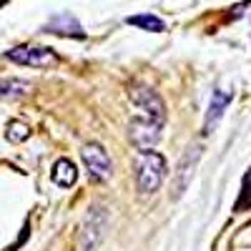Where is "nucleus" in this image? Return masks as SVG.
Wrapping results in <instances>:
<instances>
[{
    "mask_svg": "<svg viewBox=\"0 0 251 251\" xmlns=\"http://www.w3.org/2000/svg\"><path fill=\"white\" fill-rule=\"evenodd\" d=\"M133 169H136V188H138V194H146V196L158 191L161 183L166 181V176H169V163H166V158L151 149H141Z\"/></svg>",
    "mask_w": 251,
    "mask_h": 251,
    "instance_id": "1",
    "label": "nucleus"
},
{
    "mask_svg": "<svg viewBox=\"0 0 251 251\" xmlns=\"http://www.w3.org/2000/svg\"><path fill=\"white\" fill-rule=\"evenodd\" d=\"M108 228V211L103 206H91L80 224V251H98Z\"/></svg>",
    "mask_w": 251,
    "mask_h": 251,
    "instance_id": "2",
    "label": "nucleus"
},
{
    "mask_svg": "<svg viewBox=\"0 0 251 251\" xmlns=\"http://www.w3.org/2000/svg\"><path fill=\"white\" fill-rule=\"evenodd\" d=\"M8 60L18 63V66H30V68H53L58 66V53L50 48H30V46H20V48H10L5 53Z\"/></svg>",
    "mask_w": 251,
    "mask_h": 251,
    "instance_id": "3",
    "label": "nucleus"
},
{
    "mask_svg": "<svg viewBox=\"0 0 251 251\" xmlns=\"http://www.w3.org/2000/svg\"><path fill=\"white\" fill-rule=\"evenodd\" d=\"M80 156H83V163L88 169V176L93 181H108L111 174H113V163H111V156L106 153L100 143H86L80 149Z\"/></svg>",
    "mask_w": 251,
    "mask_h": 251,
    "instance_id": "4",
    "label": "nucleus"
},
{
    "mask_svg": "<svg viewBox=\"0 0 251 251\" xmlns=\"http://www.w3.org/2000/svg\"><path fill=\"white\" fill-rule=\"evenodd\" d=\"M163 133V121H156V118H136L131 121L128 126V138L136 149H151V146L161 138Z\"/></svg>",
    "mask_w": 251,
    "mask_h": 251,
    "instance_id": "5",
    "label": "nucleus"
},
{
    "mask_svg": "<svg viewBox=\"0 0 251 251\" xmlns=\"http://www.w3.org/2000/svg\"><path fill=\"white\" fill-rule=\"evenodd\" d=\"M131 100L146 113V118H156V121L166 123V103L156 91L146 88V86H136V88H131Z\"/></svg>",
    "mask_w": 251,
    "mask_h": 251,
    "instance_id": "6",
    "label": "nucleus"
},
{
    "mask_svg": "<svg viewBox=\"0 0 251 251\" xmlns=\"http://www.w3.org/2000/svg\"><path fill=\"white\" fill-rule=\"evenodd\" d=\"M43 33H55V35H63V38H86V30L78 20L71 15V13H58L50 18V23L43 28Z\"/></svg>",
    "mask_w": 251,
    "mask_h": 251,
    "instance_id": "7",
    "label": "nucleus"
},
{
    "mask_svg": "<svg viewBox=\"0 0 251 251\" xmlns=\"http://www.w3.org/2000/svg\"><path fill=\"white\" fill-rule=\"evenodd\" d=\"M228 100H231V93H226V91H224V93H221V91L214 93L211 103H208L206 118H203V133H214L216 123L221 121V116H224V111H226V106H228Z\"/></svg>",
    "mask_w": 251,
    "mask_h": 251,
    "instance_id": "8",
    "label": "nucleus"
},
{
    "mask_svg": "<svg viewBox=\"0 0 251 251\" xmlns=\"http://www.w3.org/2000/svg\"><path fill=\"white\" fill-rule=\"evenodd\" d=\"M53 181H55L60 188H71V186L78 181V169H75V163L68 161V158L55 161V166H53Z\"/></svg>",
    "mask_w": 251,
    "mask_h": 251,
    "instance_id": "9",
    "label": "nucleus"
},
{
    "mask_svg": "<svg viewBox=\"0 0 251 251\" xmlns=\"http://www.w3.org/2000/svg\"><path fill=\"white\" fill-rule=\"evenodd\" d=\"M128 25H136V28H141V30H149V33H161V30H166V23H163L161 18L151 15V13L131 15V18H128Z\"/></svg>",
    "mask_w": 251,
    "mask_h": 251,
    "instance_id": "10",
    "label": "nucleus"
},
{
    "mask_svg": "<svg viewBox=\"0 0 251 251\" xmlns=\"http://www.w3.org/2000/svg\"><path fill=\"white\" fill-rule=\"evenodd\" d=\"M30 88L28 80H20V78H3L0 80V98H20L25 96Z\"/></svg>",
    "mask_w": 251,
    "mask_h": 251,
    "instance_id": "11",
    "label": "nucleus"
},
{
    "mask_svg": "<svg viewBox=\"0 0 251 251\" xmlns=\"http://www.w3.org/2000/svg\"><path fill=\"white\" fill-rule=\"evenodd\" d=\"M5 138H8L10 143H20V141H28V138H30V128H28V123H20V121H13V123H8Z\"/></svg>",
    "mask_w": 251,
    "mask_h": 251,
    "instance_id": "12",
    "label": "nucleus"
},
{
    "mask_svg": "<svg viewBox=\"0 0 251 251\" xmlns=\"http://www.w3.org/2000/svg\"><path fill=\"white\" fill-rule=\"evenodd\" d=\"M246 208H251V169L246 171V176L241 181V196H239V201L234 206V211L241 214V211H246Z\"/></svg>",
    "mask_w": 251,
    "mask_h": 251,
    "instance_id": "13",
    "label": "nucleus"
}]
</instances>
